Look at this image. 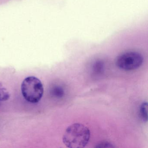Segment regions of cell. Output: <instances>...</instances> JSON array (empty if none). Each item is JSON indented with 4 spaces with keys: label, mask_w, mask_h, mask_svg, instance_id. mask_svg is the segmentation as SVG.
Instances as JSON below:
<instances>
[{
    "label": "cell",
    "mask_w": 148,
    "mask_h": 148,
    "mask_svg": "<svg viewBox=\"0 0 148 148\" xmlns=\"http://www.w3.org/2000/svg\"><path fill=\"white\" fill-rule=\"evenodd\" d=\"M10 94L3 84L0 82V102H4L9 99Z\"/></svg>",
    "instance_id": "277c9868"
},
{
    "label": "cell",
    "mask_w": 148,
    "mask_h": 148,
    "mask_svg": "<svg viewBox=\"0 0 148 148\" xmlns=\"http://www.w3.org/2000/svg\"><path fill=\"white\" fill-rule=\"evenodd\" d=\"M140 116L144 121L148 120V103L144 102L142 103L139 108Z\"/></svg>",
    "instance_id": "5b68a950"
},
{
    "label": "cell",
    "mask_w": 148,
    "mask_h": 148,
    "mask_svg": "<svg viewBox=\"0 0 148 148\" xmlns=\"http://www.w3.org/2000/svg\"><path fill=\"white\" fill-rule=\"evenodd\" d=\"M104 64L101 60L96 61L92 65V71L95 74H99L103 71Z\"/></svg>",
    "instance_id": "52a82bcc"
},
{
    "label": "cell",
    "mask_w": 148,
    "mask_h": 148,
    "mask_svg": "<svg viewBox=\"0 0 148 148\" xmlns=\"http://www.w3.org/2000/svg\"><path fill=\"white\" fill-rule=\"evenodd\" d=\"M143 57L139 53L129 51L120 54L116 59V64L119 69L126 71H133L141 66Z\"/></svg>",
    "instance_id": "3957f363"
},
{
    "label": "cell",
    "mask_w": 148,
    "mask_h": 148,
    "mask_svg": "<svg viewBox=\"0 0 148 148\" xmlns=\"http://www.w3.org/2000/svg\"><path fill=\"white\" fill-rule=\"evenodd\" d=\"M51 93L54 97L61 98L65 95V90L63 87L59 86H54L53 88Z\"/></svg>",
    "instance_id": "8992f818"
},
{
    "label": "cell",
    "mask_w": 148,
    "mask_h": 148,
    "mask_svg": "<svg viewBox=\"0 0 148 148\" xmlns=\"http://www.w3.org/2000/svg\"><path fill=\"white\" fill-rule=\"evenodd\" d=\"M90 137V132L88 127L76 123L66 128L63 135V142L68 148H84L89 143Z\"/></svg>",
    "instance_id": "6da1fadb"
},
{
    "label": "cell",
    "mask_w": 148,
    "mask_h": 148,
    "mask_svg": "<svg viewBox=\"0 0 148 148\" xmlns=\"http://www.w3.org/2000/svg\"><path fill=\"white\" fill-rule=\"evenodd\" d=\"M21 93L29 103H36L40 101L44 93L41 81L36 77L30 76L25 78L21 85Z\"/></svg>",
    "instance_id": "7a4b0ae2"
},
{
    "label": "cell",
    "mask_w": 148,
    "mask_h": 148,
    "mask_svg": "<svg viewBox=\"0 0 148 148\" xmlns=\"http://www.w3.org/2000/svg\"><path fill=\"white\" fill-rule=\"evenodd\" d=\"M99 146H97L98 147H113L114 146L110 143H102L98 145Z\"/></svg>",
    "instance_id": "ba28073f"
}]
</instances>
